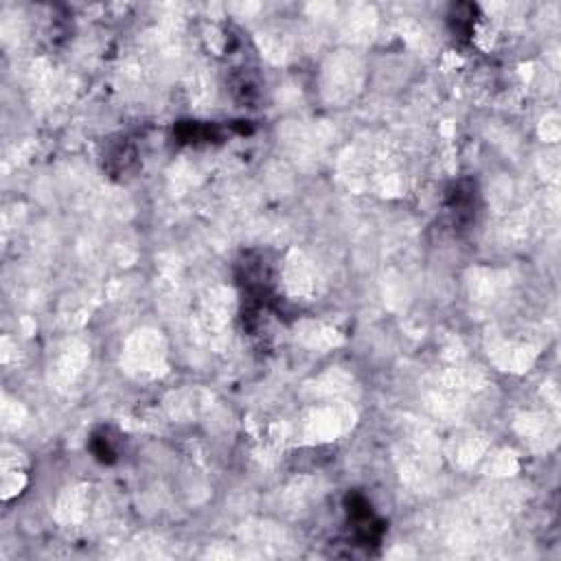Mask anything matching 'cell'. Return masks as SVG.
Here are the masks:
<instances>
[{"instance_id":"1","label":"cell","mask_w":561,"mask_h":561,"mask_svg":"<svg viewBox=\"0 0 561 561\" xmlns=\"http://www.w3.org/2000/svg\"><path fill=\"white\" fill-rule=\"evenodd\" d=\"M448 206L454 215V222L458 224H469L471 217H474V209H476V189L469 180H463L458 185H454V189L448 195Z\"/></svg>"},{"instance_id":"2","label":"cell","mask_w":561,"mask_h":561,"mask_svg":"<svg viewBox=\"0 0 561 561\" xmlns=\"http://www.w3.org/2000/svg\"><path fill=\"white\" fill-rule=\"evenodd\" d=\"M476 20V7L474 5H454L450 14V22L454 26V34H469Z\"/></svg>"},{"instance_id":"3","label":"cell","mask_w":561,"mask_h":561,"mask_svg":"<svg viewBox=\"0 0 561 561\" xmlns=\"http://www.w3.org/2000/svg\"><path fill=\"white\" fill-rule=\"evenodd\" d=\"M91 450H93V454H95V458H97L99 463L110 465V463L116 460V450H114V446H112V438H110L105 432H97V434H93Z\"/></svg>"}]
</instances>
